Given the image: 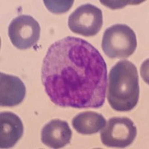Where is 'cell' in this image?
Masks as SVG:
<instances>
[{
  "instance_id": "obj_10",
  "label": "cell",
  "mask_w": 149,
  "mask_h": 149,
  "mask_svg": "<svg viewBox=\"0 0 149 149\" xmlns=\"http://www.w3.org/2000/svg\"><path fill=\"white\" fill-rule=\"evenodd\" d=\"M106 119L102 114L93 111L82 112L73 118V127L83 135H92L100 131L106 124Z\"/></svg>"
},
{
  "instance_id": "obj_4",
  "label": "cell",
  "mask_w": 149,
  "mask_h": 149,
  "mask_svg": "<svg viewBox=\"0 0 149 149\" xmlns=\"http://www.w3.org/2000/svg\"><path fill=\"white\" fill-rule=\"evenodd\" d=\"M136 133L132 120L126 117H113L102 129L101 140L105 146L122 148L132 144Z\"/></svg>"
},
{
  "instance_id": "obj_2",
  "label": "cell",
  "mask_w": 149,
  "mask_h": 149,
  "mask_svg": "<svg viewBox=\"0 0 149 149\" xmlns=\"http://www.w3.org/2000/svg\"><path fill=\"white\" fill-rule=\"evenodd\" d=\"M107 98L114 110H132L139 102V75L136 67L128 61L117 62L110 70Z\"/></svg>"
},
{
  "instance_id": "obj_8",
  "label": "cell",
  "mask_w": 149,
  "mask_h": 149,
  "mask_svg": "<svg viewBox=\"0 0 149 149\" xmlns=\"http://www.w3.org/2000/svg\"><path fill=\"white\" fill-rule=\"evenodd\" d=\"M72 132L67 122L53 119L48 122L41 130V141L52 148H61L70 142Z\"/></svg>"
},
{
  "instance_id": "obj_1",
  "label": "cell",
  "mask_w": 149,
  "mask_h": 149,
  "mask_svg": "<svg viewBox=\"0 0 149 149\" xmlns=\"http://www.w3.org/2000/svg\"><path fill=\"white\" fill-rule=\"evenodd\" d=\"M41 79L48 96L60 107L97 109L104 104L107 64L98 49L83 39L66 37L51 45Z\"/></svg>"
},
{
  "instance_id": "obj_11",
  "label": "cell",
  "mask_w": 149,
  "mask_h": 149,
  "mask_svg": "<svg viewBox=\"0 0 149 149\" xmlns=\"http://www.w3.org/2000/svg\"><path fill=\"white\" fill-rule=\"evenodd\" d=\"M45 5L46 6L48 10L53 14H61L66 13L71 8L72 6L73 0H61V1H56V0H44L43 1Z\"/></svg>"
},
{
  "instance_id": "obj_7",
  "label": "cell",
  "mask_w": 149,
  "mask_h": 149,
  "mask_svg": "<svg viewBox=\"0 0 149 149\" xmlns=\"http://www.w3.org/2000/svg\"><path fill=\"white\" fill-rule=\"evenodd\" d=\"M26 86L19 78L5 73L0 74V105L14 107L22 103L26 97Z\"/></svg>"
},
{
  "instance_id": "obj_9",
  "label": "cell",
  "mask_w": 149,
  "mask_h": 149,
  "mask_svg": "<svg viewBox=\"0 0 149 149\" xmlns=\"http://www.w3.org/2000/svg\"><path fill=\"white\" fill-rule=\"evenodd\" d=\"M24 128L20 118L12 112L0 114V148L14 147L23 134Z\"/></svg>"
},
{
  "instance_id": "obj_6",
  "label": "cell",
  "mask_w": 149,
  "mask_h": 149,
  "mask_svg": "<svg viewBox=\"0 0 149 149\" xmlns=\"http://www.w3.org/2000/svg\"><path fill=\"white\" fill-rule=\"evenodd\" d=\"M8 36L12 44L16 48L26 50L38 42L40 36V26L32 17L19 15L9 25Z\"/></svg>"
},
{
  "instance_id": "obj_5",
  "label": "cell",
  "mask_w": 149,
  "mask_h": 149,
  "mask_svg": "<svg viewBox=\"0 0 149 149\" xmlns=\"http://www.w3.org/2000/svg\"><path fill=\"white\" fill-rule=\"evenodd\" d=\"M102 25V10L91 4L81 5L70 14L68 19L70 30L84 37H92L98 34Z\"/></svg>"
},
{
  "instance_id": "obj_3",
  "label": "cell",
  "mask_w": 149,
  "mask_h": 149,
  "mask_svg": "<svg viewBox=\"0 0 149 149\" xmlns=\"http://www.w3.org/2000/svg\"><path fill=\"white\" fill-rule=\"evenodd\" d=\"M137 46L133 29L125 24H116L104 33L102 48L110 58H126L132 55Z\"/></svg>"
}]
</instances>
